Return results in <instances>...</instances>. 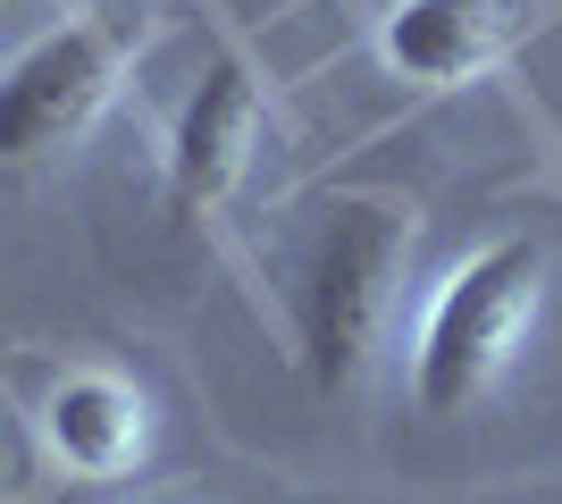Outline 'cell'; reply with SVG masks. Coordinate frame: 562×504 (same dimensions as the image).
<instances>
[{
  "mask_svg": "<svg viewBox=\"0 0 562 504\" xmlns=\"http://www.w3.org/2000/svg\"><path fill=\"white\" fill-rule=\"evenodd\" d=\"M403 269V211L378 193H345L328 202L319 236L303 253V287H294V345L319 395H345L370 370L378 320H386V287Z\"/></svg>",
  "mask_w": 562,
  "mask_h": 504,
  "instance_id": "cell-2",
  "label": "cell"
},
{
  "mask_svg": "<svg viewBox=\"0 0 562 504\" xmlns=\"http://www.w3.org/2000/svg\"><path fill=\"white\" fill-rule=\"evenodd\" d=\"M43 437H50V455L68 462V471L117 480V471L143 455V395L117 387V379H101V370H76V379L50 387Z\"/></svg>",
  "mask_w": 562,
  "mask_h": 504,
  "instance_id": "cell-6",
  "label": "cell"
},
{
  "mask_svg": "<svg viewBox=\"0 0 562 504\" xmlns=\"http://www.w3.org/2000/svg\"><path fill=\"white\" fill-rule=\"evenodd\" d=\"M0 9H34V0H0Z\"/></svg>",
  "mask_w": 562,
  "mask_h": 504,
  "instance_id": "cell-7",
  "label": "cell"
},
{
  "mask_svg": "<svg viewBox=\"0 0 562 504\" xmlns=\"http://www.w3.org/2000/svg\"><path fill=\"white\" fill-rule=\"evenodd\" d=\"M252 126H260V93L244 76V59H211L202 85L186 93V110H177V135H168V202H177V219H202L244 177Z\"/></svg>",
  "mask_w": 562,
  "mask_h": 504,
  "instance_id": "cell-4",
  "label": "cell"
},
{
  "mask_svg": "<svg viewBox=\"0 0 562 504\" xmlns=\"http://www.w3.org/2000/svg\"><path fill=\"white\" fill-rule=\"evenodd\" d=\"M386 68L412 85H462L495 59V0H395L386 9Z\"/></svg>",
  "mask_w": 562,
  "mask_h": 504,
  "instance_id": "cell-5",
  "label": "cell"
},
{
  "mask_svg": "<svg viewBox=\"0 0 562 504\" xmlns=\"http://www.w3.org/2000/svg\"><path fill=\"white\" fill-rule=\"evenodd\" d=\"M538 287H546V253L529 236H504L487 253H470L446 287L428 294L420 312V345H412V404L428 421H453L504 379L520 328L538 312Z\"/></svg>",
  "mask_w": 562,
  "mask_h": 504,
  "instance_id": "cell-1",
  "label": "cell"
},
{
  "mask_svg": "<svg viewBox=\"0 0 562 504\" xmlns=\"http://www.w3.org/2000/svg\"><path fill=\"white\" fill-rule=\"evenodd\" d=\"M117 76V25L68 18L0 68V160H43L110 101Z\"/></svg>",
  "mask_w": 562,
  "mask_h": 504,
  "instance_id": "cell-3",
  "label": "cell"
}]
</instances>
